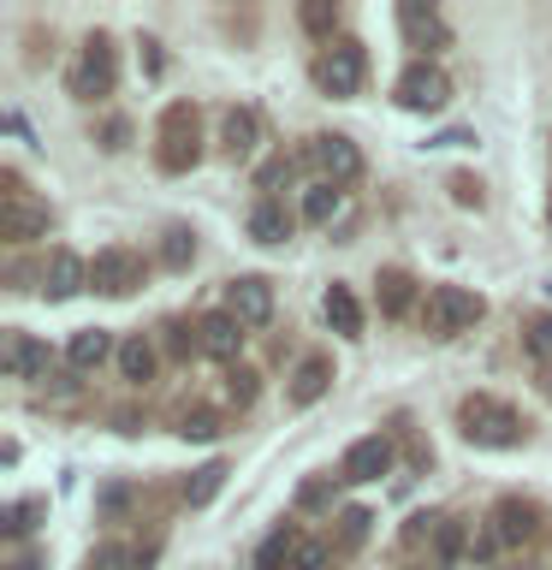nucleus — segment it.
<instances>
[{
    "instance_id": "nucleus-1",
    "label": "nucleus",
    "mask_w": 552,
    "mask_h": 570,
    "mask_svg": "<svg viewBox=\"0 0 552 570\" xmlns=\"http://www.w3.org/2000/svg\"><path fill=\"white\" fill-rule=\"evenodd\" d=\"M457 428L470 445H487V452H511V445L529 440V416L511 410L505 399H493V392H470L457 404Z\"/></svg>"
},
{
    "instance_id": "nucleus-2",
    "label": "nucleus",
    "mask_w": 552,
    "mask_h": 570,
    "mask_svg": "<svg viewBox=\"0 0 552 570\" xmlns=\"http://www.w3.org/2000/svg\"><path fill=\"white\" fill-rule=\"evenodd\" d=\"M196 160H203V114H196V101H167L155 119V167L190 173Z\"/></svg>"
},
{
    "instance_id": "nucleus-3",
    "label": "nucleus",
    "mask_w": 552,
    "mask_h": 570,
    "mask_svg": "<svg viewBox=\"0 0 552 570\" xmlns=\"http://www.w3.org/2000/svg\"><path fill=\"white\" fill-rule=\"evenodd\" d=\"M481 315H487V297L470 292V285H434V292L422 297V333L427 338H457V333H470Z\"/></svg>"
},
{
    "instance_id": "nucleus-4",
    "label": "nucleus",
    "mask_w": 552,
    "mask_h": 570,
    "mask_svg": "<svg viewBox=\"0 0 552 570\" xmlns=\"http://www.w3.org/2000/svg\"><path fill=\"white\" fill-rule=\"evenodd\" d=\"M0 238L7 244H36L48 238V203H36L18 167L0 173Z\"/></svg>"
},
{
    "instance_id": "nucleus-5",
    "label": "nucleus",
    "mask_w": 552,
    "mask_h": 570,
    "mask_svg": "<svg viewBox=\"0 0 552 570\" xmlns=\"http://www.w3.org/2000/svg\"><path fill=\"white\" fill-rule=\"evenodd\" d=\"M368 78V48L356 42V36H338V42H327L315 53V89L321 96H333V101H345L356 96Z\"/></svg>"
},
{
    "instance_id": "nucleus-6",
    "label": "nucleus",
    "mask_w": 552,
    "mask_h": 570,
    "mask_svg": "<svg viewBox=\"0 0 552 570\" xmlns=\"http://www.w3.org/2000/svg\"><path fill=\"white\" fill-rule=\"evenodd\" d=\"M114 83H119V53H114V42L96 30V36L78 48V66H71L66 89H71L78 101H107V96H114Z\"/></svg>"
},
{
    "instance_id": "nucleus-7",
    "label": "nucleus",
    "mask_w": 552,
    "mask_h": 570,
    "mask_svg": "<svg viewBox=\"0 0 552 570\" xmlns=\"http://www.w3.org/2000/svg\"><path fill=\"white\" fill-rule=\"evenodd\" d=\"M392 96H398V107H410V114H440V107L452 101V78H445L434 60H416V66L398 71Z\"/></svg>"
},
{
    "instance_id": "nucleus-8",
    "label": "nucleus",
    "mask_w": 552,
    "mask_h": 570,
    "mask_svg": "<svg viewBox=\"0 0 552 570\" xmlns=\"http://www.w3.org/2000/svg\"><path fill=\"white\" fill-rule=\"evenodd\" d=\"M89 285H96L101 297H131L142 285V256L125 244H107L96 249V262H89Z\"/></svg>"
},
{
    "instance_id": "nucleus-9",
    "label": "nucleus",
    "mask_w": 552,
    "mask_h": 570,
    "mask_svg": "<svg viewBox=\"0 0 552 570\" xmlns=\"http://www.w3.org/2000/svg\"><path fill=\"white\" fill-rule=\"evenodd\" d=\"M226 315L238 321V327H267L274 321V279H262V274H238L226 285Z\"/></svg>"
},
{
    "instance_id": "nucleus-10",
    "label": "nucleus",
    "mask_w": 552,
    "mask_h": 570,
    "mask_svg": "<svg viewBox=\"0 0 552 570\" xmlns=\"http://www.w3.org/2000/svg\"><path fill=\"white\" fill-rule=\"evenodd\" d=\"M309 160H315L321 173H327V185H338V190L363 178V149H356L345 131H321V137H309Z\"/></svg>"
},
{
    "instance_id": "nucleus-11",
    "label": "nucleus",
    "mask_w": 552,
    "mask_h": 570,
    "mask_svg": "<svg viewBox=\"0 0 552 570\" xmlns=\"http://www.w3.org/2000/svg\"><path fill=\"white\" fill-rule=\"evenodd\" d=\"M493 541L499 547H523V541H534V534H541V505H534V499H523V493H505L493 505Z\"/></svg>"
},
{
    "instance_id": "nucleus-12",
    "label": "nucleus",
    "mask_w": 552,
    "mask_h": 570,
    "mask_svg": "<svg viewBox=\"0 0 552 570\" xmlns=\"http://www.w3.org/2000/svg\"><path fill=\"white\" fill-rule=\"evenodd\" d=\"M327 392H333V356L309 351V356L292 368V381H285V404H292V410H309V404L327 399Z\"/></svg>"
},
{
    "instance_id": "nucleus-13",
    "label": "nucleus",
    "mask_w": 552,
    "mask_h": 570,
    "mask_svg": "<svg viewBox=\"0 0 552 570\" xmlns=\"http://www.w3.org/2000/svg\"><path fill=\"white\" fill-rule=\"evenodd\" d=\"M89 285V262L78 256V249H48V262H42V297L48 303H66V297H78Z\"/></svg>"
},
{
    "instance_id": "nucleus-14",
    "label": "nucleus",
    "mask_w": 552,
    "mask_h": 570,
    "mask_svg": "<svg viewBox=\"0 0 552 570\" xmlns=\"http://www.w3.org/2000/svg\"><path fill=\"white\" fill-rule=\"evenodd\" d=\"M0 363H7L12 381H48L53 351L42 345V338H30V333H7V345H0Z\"/></svg>"
},
{
    "instance_id": "nucleus-15",
    "label": "nucleus",
    "mask_w": 552,
    "mask_h": 570,
    "mask_svg": "<svg viewBox=\"0 0 552 570\" xmlns=\"http://www.w3.org/2000/svg\"><path fill=\"white\" fill-rule=\"evenodd\" d=\"M386 470H392V440L386 434H363L345 452V463H338V475H345V481H381Z\"/></svg>"
},
{
    "instance_id": "nucleus-16",
    "label": "nucleus",
    "mask_w": 552,
    "mask_h": 570,
    "mask_svg": "<svg viewBox=\"0 0 552 570\" xmlns=\"http://www.w3.org/2000/svg\"><path fill=\"white\" fill-rule=\"evenodd\" d=\"M398 30H404V42H410V48H427V53L452 42L445 18H440L434 7H422V0H404V7H398Z\"/></svg>"
},
{
    "instance_id": "nucleus-17",
    "label": "nucleus",
    "mask_w": 552,
    "mask_h": 570,
    "mask_svg": "<svg viewBox=\"0 0 552 570\" xmlns=\"http://www.w3.org/2000/svg\"><path fill=\"white\" fill-rule=\"evenodd\" d=\"M256 142H262V114H256V107H226V119H220V155L226 160H249V155H256Z\"/></svg>"
},
{
    "instance_id": "nucleus-18",
    "label": "nucleus",
    "mask_w": 552,
    "mask_h": 570,
    "mask_svg": "<svg viewBox=\"0 0 552 570\" xmlns=\"http://www.w3.org/2000/svg\"><path fill=\"white\" fill-rule=\"evenodd\" d=\"M374 303H381V315H410L416 309V274H410V267H381V274H374Z\"/></svg>"
},
{
    "instance_id": "nucleus-19",
    "label": "nucleus",
    "mask_w": 552,
    "mask_h": 570,
    "mask_svg": "<svg viewBox=\"0 0 552 570\" xmlns=\"http://www.w3.org/2000/svg\"><path fill=\"white\" fill-rule=\"evenodd\" d=\"M196 333H203V356H214V363H231V356L244 351V327L226 309L203 315V321H196Z\"/></svg>"
},
{
    "instance_id": "nucleus-20",
    "label": "nucleus",
    "mask_w": 552,
    "mask_h": 570,
    "mask_svg": "<svg viewBox=\"0 0 552 570\" xmlns=\"http://www.w3.org/2000/svg\"><path fill=\"white\" fill-rule=\"evenodd\" d=\"M292 226H297V214L285 208L279 196H262V203L249 208V238H256V244H267V249L292 238Z\"/></svg>"
},
{
    "instance_id": "nucleus-21",
    "label": "nucleus",
    "mask_w": 552,
    "mask_h": 570,
    "mask_svg": "<svg viewBox=\"0 0 552 570\" xmlns=\"http://www.w3.org/2000/svg\"><path fill=\"white\" fill-rule=\"evenodd\" d=\"M107 356H119V345H114V333H107V327H78V333L66 338V363L78 368V374L101 368Z\"/></svg>"
},
{
    "instance_id": "nucleus-22",
    "label": "nucleus",
    "mask_w": 552,
    "mask_h": 570,
    "mask_svg": "<svg viewBox=\"0 0 552 570\" xmlns=\"http://www.w3.org/2000/svg\"><path fill=\"white\" fill-rule=\"evenodd\" d=\"M114 363H119V374H125L131 386H149V381H155L160 351H155V338H149V333H131V338H119V356H114Z\"/></svg>"
},
{
    "instance_id": "nucleus-23",
    "label": "nucleus",
    "mask_w": 552,
    "mask_h": 570,
    "mask_svg": "<svg viewBox=\"0 0 552 570\" xmlns=\"http://www.w3.org/2000/svg\"><path fill=\"white\" fill-rule=\"evenodd\" d=\"M321 309H327V327H333L338 338H363V303H356L351 285H327Z\"/></svg>"
},
{
    "instance_id": "nucleus-24",
    "label": "nucleus",
    "mask_w": 552,
    "mask_h": 570,
    "mask_svg": "<svg viewBox=\"0 0 552 570\" xmlns=\"http://www.w3.org/2000/svg\"><path fill=\"white\" fill-rule=\"evenodd\" d=\"M226 463L214 458V463H203V470H190V481H185V505L190 511H203V505H214V499H220V488H226Z\"/></svg>"
},
{
    "instance_id": "nucleus-25",
    "label": "nucleus",
    "mask_w": 552,
    "mask_h": 570,
    "mask_svg": "<svg viewBox=\"0 0 552 570\" xmlns=\"http://www.w3.org/2000/svg\"><path fill=\"white\" fill-rule=\"evenodd\" d=\"M297 523H279L274 534H267V541L256 547V570H279V564H292V552H297Z\"/></svg>"
},
{
    "instance_id": "nucleus-26",
    "label": "nucleus",
    "mask_w": 552,
    "mask_h": 570,
    "mask_svg": "<svg viewBox=\"0 0 552 570\" xmlns=\"http://www.w3.org/2000/svg\"><path fill=\"white\" fill-rule=\"evenodd\" d=\"M338 203H345V190L321 178V185H309V190H303V220H309V226H327L333 214H338Z\"/></svg>"
},
{
    "instance_id": "nucleus-27",
    "label": "nucleus",
    "mask_w": 552,
    "mask_h": 570,
    "mask_svg": "<svg viewBox=\"0 0 552 570\" xmlns=\"http://www.w3.org/2000/svg\"><path fill=\"white\" fill-rule=\"evenodd\" d=\"M297 24L303 30H309V36H321V42H338V7H333V0H303V7H297Z\"/></svg>"
},
{
    "instance_id": "nucleus-28",
    "label": "nucleus",
    "mask_w": 552,
    "mask_h": 570,
    "mask_svg": "<svg viewBox=\"0 0 552 570\" xmlns=\"http://www.w3.org/2000/svg\"><path fill=\"white\" fill-rule=\"evenodd\" d=\"M523 356H534L541 368H552V315H529L523 321Z\"/></svg>"
},
{
    "instance_id": "nucleus-29",
    "label": "nucleus",
    "mask_w": 552,
    "mask_h": 570,
    "mask_svg": "<svg viewBox=\"0 0 552 570\" xmlns=\"http://www.w3.org/2000/svg\"><path fill=\"white\" fill-rule=\"evenodd\" d=\"M178 440H220V416H214L208 404L178 410Z\"/></svg>"
},
{
    "instance_id": "nucleus-30",
    "label": "nucleus",
    "mask_w": 552,
    "mask_h": 570,
    "mask_svg": "<svg viewBox=\"0 0 552 570\" xmlns=\"http://www.w3.org/2000/svg\"><path fill=\"white\" fill-rule=\"evenodd\" d=\"M160 262H167V267H190L196 262V232H185V226L160 232Z\"/></svg>"
},
{
    "instance_id": "nucleus-31",
    "label": "nucleus",
    "mask_w": 552,
    "mask_h": 570,
    "mask_svg": "<svg viewBox=\"0 0 552 570\" xmlns=\"http://www.w3.org/2000/svg\"><path fill=\"white\" fill-rule=\"evenodd\" d=\"M48 505L42 499H18V505H7V517H0V529H7V541H24V534L36 529V517H42Z\"/></svg>"
},
{
    "instance_id": "nucleus-32",
    "label": "nucleus",
    "mask_w": 552,
    "mask_h": 570,
    "mask_svg": "<svg viewBox=\"0 0 552 570\" xmlns=\"http://www.w3.org/2000/svg\"><path fill=\"white\" fill-rule=\"evenodd\" d=\"M470 541H475V534H463V523H452V517H440V529H434V552H440L445 564L463 559V552H470Z\"/></svg>"
},
{
    "instance_id": "nucleus-33",
    "label": "nucleus",
    "mask_w": 552,
    "mask_h": 570,
    "mask_svg": "<svg viewBox=\"0 0 552 570\" xmlns=\"http://www.w3.org/2000/svg\"><path fill=\"white\" fill-rule=\"evenodd\" d=\"M160 345L172 356H190V351H203V333H196L190 321H160Z\"/></svg>"
},
{
    "instance_id": "nucleus-34",
    "label": "nucleus",
    "mask_w": 552,
    "mask_h": 570,
    "mask_svg": "<svg viewBox=\"0 0 552 570\" xmlns=\"http://www.w3.org/2000/svg\"><path fill=\"white\" fill-rule=\"evenodd\" d=\"M285 570H333V559H327V541H315V534H303L297 541V552H292V564Z\"/></svg>"
},
{
    "instance_id": "nucleus-35",
    "label": "nucleus",
    "mask_w": 552,
    "mask_h": 570,
    "mask_svg": "<svg viewBox=\"0 0 552 570\" xmlns=\"http://www.w3.org/2000/svg\"><path fill=\"white\" fill-rule=\"evenodd\" d=\"M89 570H137V559H131V547H119V541H101L96 552H89Z\"/></svg>"
},
{
    "instance_id": "nucleus-36",
    "label": "nucleus",
    "mask_w": 552,
    "mask_h": 570,
    "mask_svg": "<svg viewBox=\"0 0 552 570\" xmlns=\"http://www.w3.org/2000/svg\"><path fill=\"white\" fill-rule=\"evenodd\" d=\"M256 392H262V374L256 368H231L226 374V399L231 404H256Z\"/></svg>"
},
{
    "instance_id": "nucleus-37",
    "label": "nucleus",
    "mask_w": 552,
    "mask_h": 570,
    "mask_svg": "<svg viewBox=\"0 0 552 570\" xmlns=\"http://www.w3.org/2000/svg\"><path fill=\"white\" fill-rule=\"evenodd\" d=\"M368 523H374V517L363 505H351L345 517H338V547H363L368 541Z\"/></svg>"
},
{
    "instance_id": "nucleus-38",
    "label": "nucleus",
    "mask_w": 552,
    "mask_h": 570,
    "mask_svg": "<svg viewBox=\"0 0 552 570\" xmlns=\"http://www.w3.org/2000/svg\"><path fill=\"white\" fill-rule=\"evenodd\" d=\"M452 196H457L463 208H481V178H470V173H457V178H452Z\"/></svg>"
},
{
    "instance_id": "nucleus-39",
    "label": "nucleus",
    "mask_w": 552,
    "mask_h": 570,
    "mask_svg": "<svg viewBox=\"0 0 552 570\" xmlns=\"http://www.w3.org/2000/svg\"><path fill=\"white\" fill-rule=\"evenodd\" d=\"M125 137H131V125H125V119H107V125H101V149H107V155H119Z\"/></svg>"
},
{
    "instance_id": "nucleus-40",
    "label": "nucleus",
    "mask_w": 552,
    "mask_h": 570,
    "mask_svg": "<svg viewBox=\"0 0 552 570\" xmlns=\"http://www.w3.org/2000/svg\"><path fill=\"white\" fill-rule=\"evenodd\" d=\"M279 178H292V160H267V167H262V190H274Z\"/></svg>"
},
{
    "instance_id": "nucleus-41",
    "label": "nucleus",
    "mask_w": 552,
    "mask_h": 570,
    "mask_svg": "<svg viewBox=\"0 0 552 570\" xmlns=\"http://www.w3.org/2000/svg\"><path fill=\"white\" fill-rule=\"evenodd\" d=\"M327 493H333V488H327V481H309V488H303V493H297V505H327Z\"/></svg>"
},
{
    "instance_id": "nucleus-42",
    "label": "nucleus",
    "mask_w": 552,
    "mask_h": 570,
    "mask_svg": "<svg viewBox=\"0 0 552 570\" xmlns=\"http://www.w3.org/2000/svg\"><path fill=\"white\" fill-rule=\"evenodd\" d=\"M125 499H131V488H107V493H101V511H107V517L125 511Z\"/></svg>"
},
{
    "instance_id": "nucleus-43",
    "label": "nucleus",
    "mask_w": 552,
    "mask_h": 570,
    "mask_svg": "<svg viewBox=\"0 0 552 570\" xmlns=\"http://www.w3.org/2000/svg\"><path fill=\"white\" fill-rule=\"evenodd\" d=\"M7 570H42V559H36V552H18V559H12Z\"/></svg>"
},
{
    "instance_id": "nucleus-44",
    "label": "nucleus",
    "mask_w": 552,
    "mask_h": 570,
    "mask_svg": "<svg viewBox=\"0 0 552 570\" xmlns=\"http://www.w3.org/2000/svg\"><path fill=\"white\" fill-rule=\"evenodd\" d=\"M541 392H546V399H552V368H546V374H541Z\"/></svg>"
},
{
    "instance_id": "nucleus-45",
    "label": "nucleus",
    "mask_w": 552,
    "mask_h": 570,
    "mask_svg": "<svg viewBox=\"0 0 552 570\" xmlns=\"http://www.w3.org/2000/svg\"><path fill=\"white\" fill-rule=\"evenodd\" d=\"M546 220H552V203H546Z\"/></svg>"
}]
</instances>
